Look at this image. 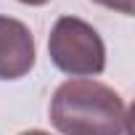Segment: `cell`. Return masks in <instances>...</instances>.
Segmentation results:
<instances>
[{
    "label": "cell",
    "instance_id": "obj_1",
    "mask_svg": "<svg viewBox=\"0 0 135 135\" xmlns=\"http://www.w3.org/2000/svg\"><path fill=\"white\" fill-rule=\"evenodd\" d=\"M50 122L64 135H130L122 95L88 77H72L50 98Z\"/></svg>",
    "mask_w": 135,
    "mask_h": 135
},
{
    "label": "cell",
    "instance_id": "obj_2",
    "mask_svg": "<svg viewBox=\"0 0 135 135\" xmlns=\"http://www.w3.org/2000/svg\"><path fill=\"white\" fill-rule=\"evenodd\" d=\"M50 61L69 77H98L106 69V45L93 24L77 16H61L48 37Z\"/></svg>",
    "mask_w": 135,
    "mask_h": 135
},
{
    "label": "cell",
    "instance_id": "obj_3",
    "mask_svg": "<svg viewBox=\"0 0 135 135\" xmlns=\"http://www.w3.org/2000/svg\"><path fill=\"white\" fill-rule=\"evenodd\" d=\"M35 66V37L19 19L0 16V80H21Z\"/></svg>",
    "mask_w": 135,
    "mask_h": 135
},
{
    "label": "cell",
    "instance_id": "obj_4",
    "mask_svg": "<svg viewBox=\"0 0 135 135\" xmlns=\"http://www.w3.org/2000/svg\"><path fill=\"white\" fill-rule=\"evenodd\" d=\"M93 3H98L103 8H111L117 13H124V16H132V11H135V0H93Z\"/></svg>",
    "mask_w": 135,
    "mask_h": 135
},
{
    "label": "cell",
    "instance_id": "obj_5",
    "mask_svg": "<svg viewBox=\"0 0 135 135\" xmlns=\"http://www.w3.org/2000/svg\"><path fill=\"white\" fill-rule=\"evenodd\" d=\"M19 3H27V6H45L48 0H19Z\"/></svg>",
    "mask_w": 135,
    "mask_h": 135
},
{
    "label": "cell",
    "instance_id": "obj_6",
    "mask_svg": "<svg viewBox=\"0 0 135 135\" xmlns=\"http://www.w3.org/2000/svg\"><path fill=\"white\" fill-rule=\"evenodd\" d=\"M21 135H48V132H42V130H27V132H21Z\"/></svg>",
    "mask_w": 135,
    "mask_h": 135
}]
</instances>
